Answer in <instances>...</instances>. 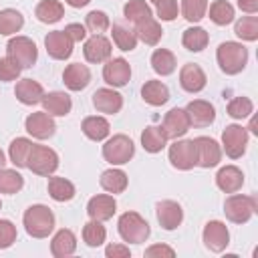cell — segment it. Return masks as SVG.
Masks as SVG:
<instances>
[{
    "label": "cell",
    "instance_id": "cell-28",
    "mask_svg": "<svg viewBox=\"0 0 258 258\" xmlns=\"http://www.w3.org/2000/svg\"><path fill=\"white\" fill-rule=\"evenodd\" d=\"M81 129L85 133V137H89L91 141H103L109 137L111 133V125L105 117H99V115H91V117H85L83 123H81Z\"/></svg>",
    "mask_w": 258,
    "mask_h": 258
},
{
    "label": "cell",
    "instance_id": "cell-15",
    "mask_svg": "<svg viewBox=\"0 0 258 258\" xmlns=\"http://www.w3.org/2000/svg\"><path fill=\"white\" fill-rule=\"evenodd\" d=\"M103 79L111 87H125L131 79V67L125 58H109L107 64L103 67Z\"/></svg>",
    "mask_w": 258,
    "mask_h": 258
},
{
    "label": "cell",
    "instance_id": "cell-53",
    "mask_svg": "<svg viewBox=\"0 0 258 258\" xmlns=\"http://www.w3.org/2000/svg\"><path fill=\"white\" fill-rule=\"evenodd\" d=\"M238 8L246 14H256L258 12V0H238Z\"/></svg>",
    "mask_w": 258,
    "mask_h": 258
},
{
    "label": "cell",
    "instance_id": "cell-6",
    "mask_svg": "<svg viewBox=\"0 0 258 258\" xmlns=\"http://www.w3.org/2000/svg\"><path fill=\"white\" fill-rule=\"evenodd\" d=\"M135 155V145L133 141L123 135V133H117L113 137H109L103 145V157L105 161H109L111 165H123V163H129L131 157Z\"/></svg>",
    "mask_w": 258,
    "mask_h": 258
},
{
    "label": "cell",
    "instance_id": "cell-32",
    "mask_svg": "<svg viewBox=\"0 0 258 258\" xmlns=\"http://www.w3.org/2000/svg\"><path fill=\"white\" fill-rule=\"evenodd\" d=\"M34 16L44 24H54L64 16V6L58 0H40L34 8Z\"/></svg>",
    "mask_w": 258,
    "mask_h": 258
},
{
    "label": "cell",
    "instance_id": "cell-19",
    "mask_svg": "<svg viewBox=\"0 0 258 258\" xmlns=\"http://www.w3.org/2000/svg\"><path fill=\"white\" fill-rule=\"evenodd\" d=\"M117 212V202L113 196L109 194H99V196H93L87 204V214L91 220H99V222H105V220H111Z\"/></svg>",
    "mask_w": 258,
    "mask_h": 258
},
{
    "label": "cell",
    "instance_id": "cell-33",
    "mask_svg": "<svg viewBox=\"0 0 258 258\" xmlns=\"http://www.w3.org/2000/svg\"><path fill=\"white\" fill-rule=\"evenodd\" d=\"M177 67V60H175V54L167 48H155L153 54H151V69L161 75V77H167L175 71Z\"/></svg>",
    "mask_w": 258,
    "mask_h": 258
},
{
    "label": "cell",
    "instance_id": "cell-26",
    "mask_svg": "<svg viewBox=\"0 0 258 258\" xmlns=\"http://www.w3.org/2000/svg\"><path fill=\"white\" fill-rule=\"evenodd\" d=\"M14 95L16 99L22 103V105H36L42 101L44 97V89L38 81H32V79H22L16 83V89H14Z\"/></svg>",
    "mask_w": 258,
    "mask_h": 258
},
{
    "label": "cell",
    "instance_id": "cell-41",
    "mask_svg": "<svg viewBox=\"0 0 258 258\" xmlns=\"http://www.w3.org/2000/svg\"><path fill=\"white\" fill-rule=\"evenodd\" d=\"M105 238H107V230L99 220H89L83 226V240H85L87 246L97 248V246H101L105 242Z\"/></svg>",
    "mask_w": 258,
    "mask_h": 258
},
{
    "label": "cell",
    "instance_id": "cell-11",
    "mask_svg": "<svg viewBox=\"0 0 258 258\" xmlns=\"http://www.w3.org/2000/svg\"><path fill=\"white\" fill-rule=\"evenodd\" d=\"M204 244L208 250L212 252H222L226 250V246L230 244V232H228V226L220 220H212L204 226Z\"/></svg>",
    "mask_w": 258,
    "mask_h": 258
},
{
    "label": "cell",
    "instance_id": "cell-54",
    "mask_svg": "<svg viewBox=\"0 0 258 258\" xmlns=\"http://www.w3.org/2000/svg\"><path fill=\"white\" fill-rule=\"evenodd\" d=\"M69 6H73V8H83V6H87L91 0H64Z\"/></svg>",
    "mask_w": 258,
    "mask_h": 258
},
{
    "label": "cell",
    "instance_id": "cell-35",
    "mask_svg": "<svg viewBox=\"0 0 258 258\" xmlns=\"http://www.w3.org/2000/svg\"><path fill=\"white\" fill-rule=\"evenodd\" d=\"M210 42V34L206 28L202 26H189L187 30H183V36H181V44L191 50V52H200L208 46Z\"/></svg>",
    "mask_w": 258,
    "mask_h": 258
},
{
    "label": "cell",
    "instance_id": "cell-38",
    "mask_svg": "<svg viewBox=\"0 0 258 258\" xmlns=\"http://www.w3.org/2000/svg\"><path fill=\"white\" fill-rule=\"evenodd\" d=\"M22 26H24V16L18 10H14V8L0 10V34L2 36L16 34Z\"/></svg>",
    "mask_w": 258,
    "mask_h": 258
},
{
    "label": "cell",
    "instance_id": "cell-4",
    "mask_svg": "<svg viewBox=\"0 0 258 258\" xmlns=\"http://www.w3.org/2000/svg\"><path fill=\"white\" fill-rule=\"evenodd\" d=\"M26 167L36 173V175H52L58 167V155L54 149L46 147V145H34L30 147V153H28V159H26Z\"/></svg>",
    "mask_w": 258,
    "mask_h": 258
},
{
    "label": "cell",
    "instance_id": "cell-44",
    "mask_svg": "<svg viewBox=\"0 0 258 258\" xmlns=\"http://www.w3.org/2000/svg\"><path fill=\"white\" fill-rule=\"evenodd\" d=\"M208 12V0H181V16L187 22H200Z\"/></svg>",
    "mask_w": 258,
    "mask_h": 258
},
{
    "label": "cell",
    "instance_id": "cell-1",
    "mask_svg": "<svg viewBox=\"0 0 258 258\" xmlns=\"http://www.w3.org/2000/svg\"><path fill=\"white\" fill-rule=\"evenodd\" d=\"M216 60L220 64V71L226 75H238L248 64V48L242 42L226 40L216 50Z\"/></svg>",
    "mask_w": 258,
    "mask_h": 258
},
{
    "label": "cell",
    "instance_id": "cell-9",
    "mask_svg": "<svg viewBox=\"0 0 258 258\" xmlns=\"http://www.w3.org/2000/svg\"><path fill=\"white\" fill-rule=\"evenodd\" d=\"M222 147L226 151V155L230 159H238L246 153V147H248V131L246 127L242 125H228L224 131H222Z\"/></svg>",
    "mask_w": 258,
    "mask_h": 258
},
{
    "label": "cell",
    "instance_id": "cell-14",
    "mask_svg": "<svg viewBox=\"0 0 258 258\" xmlns=\"http://www.w3.org/2000/svg\"><path fill=\"white\" fill-rule=\"evenodd\" d=\"M73 40L64 34V30H52L44 36V46L50 58L54 60H64L73 54Z\"/></svg>",
    "mask_w": 258,
    "mask_h": 258
},
{
    "label": "cell",
    "instance_id": "cell-27",
    "mask_svg": "<svg viewBox=\"0 0 258 258\" xmlns=\"http://www.w3.org/2000/svg\"><path fill=\"white\" fill-rule=\"evenodd\" d=\"M141 97H143V101H145L147 105H151V107H161V105H165V103L169 101V89H167L165 83L151 79V81H147V83L141 87Z\"/></svg>",
    "mask_w": 258,
    "mask_h": 258
},
{
    "label": "cell",
    "instance_id": "cell-46",
    "mask_svg": "<svg viewBox=\"0 0 258 258\" xmlns=\"http://www.w3.org/2000/svg\"><path fill=\"white\" fill-rule=\"evenodd\" d=\"M254 111V103L248 97H234L228 103V115L232 119H246Z\"/></svg>",
    "mask_w": 258,
    "mask_h": 258
},
{
    "label": "cell",
    "instance_id": "cell-31",
    "mask_svg": "<svg viewBox=\"0 0 258 258\" xmlns=\"http://www.w3.org/2000/svg\"><path fill=\"white\" fill-rule=\"evenodd\" d=\"M99 183H101V187L105 189V191H109V194H123L125 189H127V173L123 171V169H115V167H111V169H107V171H103L101 173V179H99Z\"/></svg>",
    "mask_w": 258,
    "mask_h": 258
},
{
    "label": "cell",
    "instance_id": "cell-7",
    "mask_svg": "<svg viewBox=\"0 0 258 258\" xmlns=\"http://www.w3.org/2000/svg\"><path fill=\"white\" fill-rule=\"evenodd\" d=\"M6 56L12 58L20 69H30L38 58V48L28 36H14L6 44Z\"/></svg>",
    "mask_w": 258,
    "mask_h": 258
},
{
    "label": "cell",
    "instance_id": "cell-24",
    "mask_svg": "<svg viewBox=\"0 0 258 258\" xmlns=\"http://www.w3.org/2000/svg\"><path fill=\"white\" fill-rule=\"evenodd\" d=\"M216 185L224 194H236L244 185V173L236 165H226L216 173Z\"/></svg>",
    "mask_w": 258,
    "mask_h": 258
},
{
    "label": "cell",
    "instance_id": "cell-5",
    "mask_svg": "<svg viewBox=\"0 0 258 258\" xmlns=\"http://www.w3.org/2000/svg\"><path fill=\"white\" fill-rule=\"evenodd\" d=\"M258 212V202L254 196H240L234 194L224 202V214L234 224H246Z\"/></svg>",
    "mask_w": 258,
    "mask_h": 258
},
{
    "label": "cell",
    "instance_id": "cell-13",
    "mask_svg": "<svg viewBox=\"0 0 258 258\" xmlns=\"http://www.w3.org/2000/svg\"><path fill=\"white\" fill-rule=\"evenodd\" d=\"M167 139H179L183 137L187 131H189V119H187V113L185 109H179V107H173L165 113L163 117V123H161Z\"/></svg>",
    "mask_w": 258,
    "mask_h": 258
},
{
    "label": "cell",
    "instance_id": "cell-21",
    "mask_svg": "<svg viewBox=\"0 0 258 258\" xmlns=\"http://www.w3.org/2000/svg\"><path fill=\"white\" fill-rule=\"evenodd\" d=\"M93 107L99 111V113H105V115H115L121 111L123 107V97L115 91V89H97L93 93Z\"/></svg>",
    "mask_w": 258,
    "mask_h": 258
},
{
    "label": "cell",
    "instance_id": "cell-48",
    "mask_svg": "<svg viewBox=\"0 0 258 258\" xmlns=\"http://www.w3.org/2000/svg\"><path fill=\"white\" fill-rule=\"evenodd\" d=\"M157 6V18L159 20H165V22H171L177 18V12H179V6H177V0H161Z\"/></svg>",
    "mask_w": 258,
    "mask_h": 258
},
{
    "label": "cell",
    "instance_id": "cell-50",
    "mask_svg": "<svg viewBox=\"0 0 258 258\" xmlns=\"http://www.w3.org/2000/svg\"><path fill=\"white\" fill-rule=\"evenodd\" d=\"M64 34H67L73 42H81V40L87 38V28H85L83 24H79V22H71V24L64 26Z\"/></svg>",
    "mask_w": 258,
    "mask_h": 258
},
{
    "label": "cell",
    "instance_id": "cell-36",
    "mask_svg": "<svg viewBox=\"0 0 258 258\" xmlns=\"http://www.w3.org/2000/svg\"><path fill=\"white\" fill-rule=\"evenodd\" d=\"M111 34H113V42L117 44L119 50H123V52L135 50V46H137L135 30H131L129 26H125V24H121V22H115L113 28H111Z\"/></svg>",
    "mask_w": 258,
    "mask_h": 258
},
{
    "label": "cell",
    "instance_id": "cell-49",
    "mask_svg": "<svg viewBox=\"0 0 258 258\" xmlns=\"http://www.w3.org/2000/svg\"><path fill=\"white\" fill-rule=\"evenodd\" d=\"M20 67L12 60V58H8V56H4V58H0V81H4V83H8V81H14V79H18V75H20Z\"/></svg>",
    "mask_w": 258,
    "mask_h": 258
},
{
    "label": "cell",
    "instance_id": "cell-23",
    "mask_svg": "<svg viewBox=\"0 0 258 258\" xmlns=\"http://www.w3.org/2000/svg\"><path fill=\"white\" fill-rule=\"evenodd\" d=\"M62 83L71 91H83L91 83V71H89V67L87 64H81V62H71L64 69V73H62Z\"/></svg>",
    "mask_w": 258,
    "mask_h": 258
},
{
    "label": "cell",
    "instance_id": "cell-16",
    "mask_svg": "<svg viewBox=\"0 0 258 258\" xmlns=\"http://www.w3.org/2000/svg\"><path fill=\"white\" fill-rule=\"evenodd\" d=\"M185 113H187V119H189V125L194 127H208L214 123L216 119V109L210 101H204V99H194L187 103L185 107Z\"/></svg>",
    "mask_w": 258,
    "mask_h": 258
},
{
    "label": "cell",
    "instance_id": "cell-2",
    "mask_svg": "<svg viewBox=\"0 0 258 258\" xmlns=\"http://www.w3.org/2000/svg\"><path fill=\"white\" fill-rule=\"evenodd\" d=\"M22 224H24V230H26L28 236L46 238L54 230V214H52V210L48 206L34 204L24 212Z\"/></svg>",
    "mask_w": 258,
    "mask_h": 258
},
{
    "label": "cell",
    "instance_id": "cell-12",
    "mask_svg": "<svg viewBox=\"0 0 258 258\" xmlns=\"http://www.w3.org/2000/svg\"><path fill=\"white\" fill-rule=\"evenodd\" d=\"M24 129L34 137V139H48L54 135L56 131V123L54 119L46 113V111H36L30 113L24 121Z\"/></svg>",
    "mask_w": 258,
    "mask_h": 258
},
{
    "label": "cell",
    "instance_id": "cell-10",
    "mask_svg": "<svg viewBox=\"0 0 258 258\" xmlns=\"http://www.w3.org/2000/svg\"><path fill=\"white\" fill-rule=\"evenodd\" d=\"M194 145H196V155H198V165L200 167L210 169V167H216L222 161V147L216 139L202 135V137L194 139Z\"/></svg>",
    "mask_w": 258,
    "mask_h": 258
},
{
    "label": "cell",
    "instance_id": "cell-20",
    "mask_svg": "<svg viewBox=\"0 0 258 258\" xmlns=\"http://www.w3.org/2000/svg\"><path fill=\"white\" fill-rule=\"evenodd\" d=\"M208 79H206V73L200 64L196 62H187L181 67L179 71V85L183 91L187 93H200L204 87H206Z\"/></svg>",
    "mask_w": 258,
    "mask_h": 258
},
{
    "label": "cell",
    "instance_id": "cell-40",
    "mask_svg": "<svg viewBox=\"0 0 258 258\" xmlns=\"http://www.w3.org/2000/svg\"><path fill=\"white\" fill-rule=\"evenodd\" d=\"M210 20L218 26H226L234 20V6L228 0H214L210 6Z\"/></svg>",
    "mask_w": 258,
    "mask_h": 258
},
{
    "label": "cell",
    "instance_id": "cell-45",
    "mask_svg": "<svg viewBox=\"0 0 258 258\" xmlns=\"http://www.w3.org/2000/svg\"><path fill=\"white\" fill-rule=\"evenodd\" d=\"M109 26H111V20L103 10H91L85 16V28L93 34H103Z\"/></svg>",
    "mask_w": 258,
    "mask_h": 258
},
{
    "label": "cell",
    "instance_id": "cell-17",
    "mask_svg": "<svg viewBox=\"0 0 258 258\" xmlns=\"http://www.w3.org/2000/svg\"><path fill=\"white\" fill-rule=\"evenodd\" d=\"M155 214H157V222H159V226L163 230H175L183 222V210L173 200H161V202H157Z\"/></svg>",
    "mask_w": 258,
    "mask_h": 258
},
{
    "label": "cell",
    "instance_id": "cell-30",
    "mask_svg": "<svg viewBox=\"0 0 258 258\" xmlns=\"http://www.w3.org/2000/svg\"><path fill=\"white\" fill-rule=\"evenodd\" d=\"M135 36H137V40H141L149 46H155L163 36V28L155 18H147V20L135 24Z\"/></svg>",
    "mask_w": 258,
    "mask_h": 258
},
{
    "label": "cell",
    "instance_id": "cell-51",
    "mask_svg": "<svg viewBox=\"0 0 258 258\" xmlns=\"http://www.w3.org/2000/svg\"><path fill=\"white\" fill-rule=\"evenodd\" d=\"M145 256H147V258H155V256L173 258V256H175V250H173L171 246H165V244H153V246L145 248Z\"/></svg>",
    "mask_w": 258,
    "mask_h": 258
},
{
    "label": "cell",
    "instance_id": "cell-29",
    "mask_svg": "<svg viewBox=\"0 0 258 258\" xmlns=\"http://www.w3.org/2000/svg\"><path fill=\"white\" fill-rule=\"evenodd\" d=\"M167 141L169 139H167V135H165L161 125H149L141 133V145H143V149L147 153H159L167 145Z\"/></svg>",
    "mask_w": 258,
    "mask_h": 258
},
{
    "label": "cell",
    "instance_id": "cell-42",
    "mask_svg": "<svg viewBox=\"0 0 258 258\" xmlns=\"http://www.w3.org/2000/svg\"><path fill=\"white\" fill-rule=\"evenodd\" d=\"M24 187V177L16 169H0V194H18Z\"/></svg>",
    "mask_w": 258,
    "mask_h": 258
},
{
    "label": "cell",
    "instance_id": "cell-25",
    "mask_svg": "<svg viewBox=\"0 0 258 258\" xmlns=\"http://www.w3.org/2000/svg\"><path fill=\"white\" fill-rule=\"evenodd\" d=\"M75 250H77V236H75L73 230L62 228V230H58L52 236V240H50V254L54 258H67V256L75 254Z\"/></svg>",
    "mask_w": 258,
    "mask_h": 258
},
{
    "label": "cell",
    "instance_id": "cell-39",
    "mask_svg": "<svg viewBox=\"0 0 258 258\" xmlns=\"http://www.w3.org/2000/svg\"><path fill=\"white\" fill-rule=\"evenodd\" d=\"M30 147H32V141L26 139V137H16V139H12V143H10V147H8L10 163H14L16 167H26V159H28Z\"/></svg>",
    "mask_w": 258,
    "mask_h": 258
},
{
    "label": "cell",
    "instance_id": "cell-52",
    "mask_svg": "<svg viewBox=\"0 0 258 258\" xmlns=\"http://www.w3.org/2000/svg\"><path fill=\"white\" fill-rule=\"evenodd\" d=\"M105 256L107 258H129L131 250L129 246H123V244H109L105 248Z\"/></svg>",
    "mask_w": 258,
    "mask_h": 258
},
{
    "label": "cell",
    "instance_id": "cell-3",
    "mask_svg": "<svg viewBox=\"0 0 258 258\" xmlns=\"http://www.w3.org/2000/svg\"><path fill=\"white\" fill-rule=\"evenodd\" d=\"M117 230L123 242L129 244H143L149 238V224L145 218H141L137 212H125L117 220Z\"/></svg>",
    "mask_w": 258,
    "mask_h": 258
},
{
    "label": "cell",
    "instance_id": "cell-18",
    "mask_svg": "<svg viewBox=\"0 0 258 258\" xmlns=\"http://www.w3.org/2000/svg\"><path fill=\"white\" fill-rule=\"evenodd\" d=\"M113 52V44L109 38H105L103 34H93L91 38H87L85 46H83V54L89 62H105L111 58Z\"/></svg>",
    "mask_w": 258,
    "mask_h": 258
},
{
    "label": "cell",
    "instance_id": "cell-37",
    "mask_svg": "<svg viewBox=\"0 0 258 258\" xmlns=\"http://www.w3.org/2000/svg\"><path fill=\"white\" fill-rule=\"evenodd\" d=\"M123 16H125V20L133 22V24H139L147 18H153V12H151V6L145 0H129L123 6Z\"/></svg>",
    "mask_w": 258,
    "mask_h": 258
},
{
    "label": "cell",
    "instance_id": "cell-22",
    "mask_svg": "<svg viewBox=\"0 0 258 258\" xmlns=\"http://www.w3.org/2000/svg\"><path fill=\"white\" fill-rule=\"evenodd\" d=\"M40 103H42L44 111H46L50 117H64V115H69L71 109H73L71 97H69L67 93H62V91L44 93V97H42Z\"/></svg>",
    "mask_w": 258,
    "mask_h": 258
},
{
    "label": "cell",
    "instance_id": "cell-57",
    "mask_svg": "<svg viewBox=\"0 0 258 258\" xmlns=\"http://www.w3.org/2000/svg\"><path fill=\"white\" fill-rule=\"evenodd\" d=\"M0 208H2V202H0Z\"/></svg>",
    "mask_w": 258,
    "mask_h": 258
},
{
    "label": "cell",
    "instance_id": "cell-47",
    "mask_svg": "<svg viewBox=\"0 0 258 258\" xmlns=\"http://www.w3.org/2000/svg\"><path fill=\"white\" fill-rule=\"evenodd\" d=\"M16 242V226L10 220H0V250L10 248Z\"/></svg>",
    "mask_w": 258,
    "mask_h": 258
},
{
    "label": "cell",
    "instance_id": "cell-34",
    "mask_svg": "<svg viewBox=\"0 0 258 258\" xmlns=\"http://www.w3.org/2000/svg\"><path fill=\"white\" fill-rule=\"evenodd\" d=\"M48 196L54 200V202H71L77 194L75 189V183L64 179V177H48Z\"/></svg>",
    "mask_w": 258,
    "mask_h": 258
},
{
    "label": "cell",
    "instance_id": "cell-8",
    "mask_svg": "<svg viewBox=\"0 0 258 258\" xmlns=\"http://www.w3.org/2000/svg\"><path fill=\"white\" fill-rule=\"evenodd\" d=\"M167 155H169V163L175 169L187 171V169H194L198 165V155H196L194 139H175V143L169 145Z\"/></svg>",
    "mask_w": 258,
    "mask_h": 258
},
{
    "label": "cell",
    "instance_id": "cell-56",
    "mask_svg": "<svg viewBox=\"0 0 258 258\" xmlns=\"http://www.w3.org/2000/svg\"><path fill=\"white\" fill-rule=\"evenodd\" d=\"M149 2H151V4H159L161 0H149Z\"/></svg>",
    "mask_w": 258,
    "mask_h": 258
},
{
    "label": "cell",
    "instance_id": "cell-43",
    "mask_svg": "<svg viewBox=\"0 0 258 258\" xmlns=\"http://www.w3.org/2000/svg\"><path fill=\"white\" fill-rule=\"evenodd\" d=\"M234 32H236V36L242 38V40H248V42L258 40V18H256V16H242V18L236 22Z\"/></svg>",
    "mask_w": 258,
    "mask_h": 258
},
{
    "label": "cell",
    "instance_id": "cell-55",
    "mask_svg": "<svg viewBox=\"0 0 258 258\" xmlns=\"http://www.w3.org/2000/svg\"><path fill=\"white\" fill-rule=\"evenodd\" d=\"M4 165H6V157H4V151L0 149V169H2Z\"/></svg>",
    "mask_w": 258,
    "mask_h": 258
}]
</instances>
